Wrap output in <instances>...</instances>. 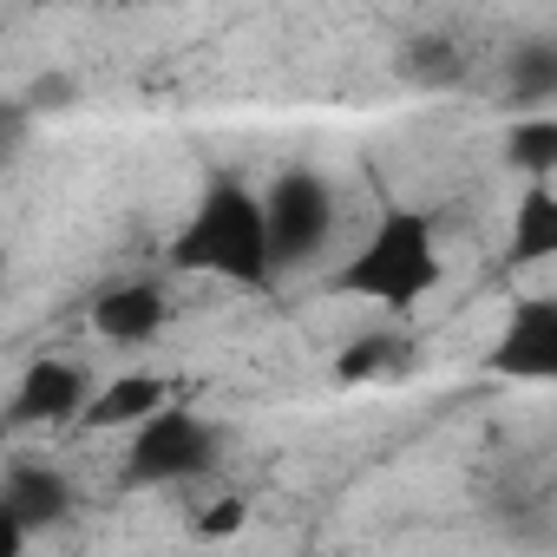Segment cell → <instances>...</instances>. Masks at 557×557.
I'll return each instance as SVG.
<instances>
[{"instance_id": "obj_5", "label": "cell", "mask_w": 557, "mask_h": 557, "mask_svg": "<svg viewBox=\"0 0 557 557\" xmlns=\"http://www.w3.org/2000/svg\"><path fill=\"white\" fill-rule=\"evenodd\" d=\"M485 368L505 381H557V302L550 296L518 302L498 348L485 355Z\"/></svg>"}, {"instance_id": "obj_18", "label": "cell", "mask_w": 557, "mask_h": 557, "mask_svg": "<svg viewBox=\"0 0 557 557\" xmlns=\"http://www.w3.org/2000/svg\"><path fill=\"white\" fill-rule=\"evenodd\" d=\"M21 550H27V531L14 524V511H8V505H0V557H21Z\"/></svg>"}, {"instance_id": "obj_1", "label": "cell", "mask_w": 557, "mask_h": 557, "mask_svg": "<svg viewBox=\"0 0 557 557\" xmlns=\"http://www.w3.org/2000/svg\"><path fill=\"white\" fill-rule=\"evenodd\" d=\"M171 269L184 275H216V283H236V289H269L275 269H269V243H262V197L216 171L203 184V197L190 203L184 230L171 236Z\"/></svg>"}, {"instance_id": "obj_4", "label": "cell", "mask_w": 557, "mask_h": 557, "mask_svg": "<svg viewBox=\"0 0 557 557\" xmlns=\"http://www.w3.org/2000/svg\"><path fill=\"white\" fill-rule=\"evenodd\" d=\"M210 459H216V426L190 407H158L145 426H132L125 485H184L203 479Z\"/></svg>"}, {"instance_id": "obj_10", "label": "cell", "mask_w": 557, "mask_h": 557, "mask_svg": "<svg viewBox=\"0 0 557 557\" xmlns=\"http://www.w3.org/2000/svg\"><path fill=\"white\" fill-rule=\"evenodd\" d=\"M511 262H544L557 256V184H524L511 210Z\"/></svg>"}, {"instance_id": "obj_9", "label": "cell", "mask_w": 557, "mask_h": 557, "mask_svg": "<svg viewBox=\"0 0 557 557\" xmlns=\"http://www.w3.org/2000/svg\"><path fill=\"white\" fill-rule=\"evenodd\" d=\"M158 407H171L158 374H119V381H106L99 394H86L79 413H86L92 433H119V426H145Z\"/></svg>"}, {"instance_id": "obj_19", "label": "cell", "mask_w": 557, "mask_h": 557, "mask_svg": "<svg viewBox=\"0 0 557 557\" xmlns=\"http://www.w3.org/2000/svg\"><path fill=\"white\" fill-rule=\"evenodd\" d=\"M0 269H8V243H0Z\"/></svg>"}, {"instance_id": "obj_12", "label": "cell", "mask_w": 557, "mask_h": 557, "mask_svg": "<svg viewBox=\"0 0 557 557\" xmlns=\"http://www.w3.org/2000/svg\"><path fill=\"white\" fill-rule=\"evenodd\" d=\"M505 164L524 177V184H550L557 171V119L550 112H531L505 132Z\"/></svg>"}, {"instance_id": "obj_2", "label": "cell", "mask_w": 557, "mask_h": 557, "mask_svg": "<svg viewBox=\"0 0 557 557\" xmlns=\"http://www.w3.org/2000/svg\"><path fill=\"white\" fill-rule=\"evenodd\" d=\"M433 289H440V236H433L426 210H381L368 243L329 275V296L381 302V309H400V315Z\"/></svg>"}, {"instance_id": "obj_13", "label": "cell", "mask_w": 557, "mask_h": 557, "mask_svg": "<svg viewBox=\"0 0 557 557\" xmlns=\"http://www.w3.org/2000/svg\"><path fill=\"white\" fill-rule=\"evenodd\" d=\"M511 99L518 106H550L557 99V47L550 40H531L511 53Z\"/></svg>"}, {"instance_id": "obj_6", "label": "cell", "mask_w": 557, "mask_h": 557, "mask_svg": "<svg viewBox=\"0 0 557 557\" xmlns=\"http://www.w3.org/2000/svg\"><path fill=\"white\" fill-rule=\"evenodd\" d=\"M86 407V368L79 361H60V355H47V361H34L27 374H21V387H14V400H8V426H60V420H73Z\"/></svg>"}, {"instance_id": "obj_7", "label": "cell", "mask_w": 557, "mask_h": 557, "mask_svg": "<svg viewBox=\"0 0 557 557\" xmlns=\"http://www.w3.org/2000/svg\"><path fill=\"white\" fill-rule=\"evenodd\" d=\"M164 322H171V296L158 283H119L92 302V335L112 348H145L164 335Z\"/></svg>"}, {"instance_id": "obj_11", "label": "cell", "mask_w": 557, "mask_h": 557, "mask_svg": "<svg viewBox=\"0 0 557 557\" xmlns=\"http://www.w3.org/2000/svg\"><path fill=\"white\" fill-rule=\"evenodd\" d=\"M407 368H413V342L394 335V329H374V335H361V342H348V348L335 355V381H342V387L387 381V374H407Z\"/></svg>"}, {"instance_id": "obj_15", "label": "cell", "mask_w": 557, "mask_h": 557, "mask_svg": "<svg viewBox=\"0 0 557 557\" xmlns=\"http://www.w3.org/2000/svg\"><path fill=\"white\" fill-rule=\"evenodd\" d=\"M73 106H79V79L73 73H40L21 92V112L27 119H53V112H73Z\"/></svg>"}, {"instance_id": "obj_17", "label": "cell", "mask_w": 557, "mask_h": 557, "mask_svg": "<svg viewBox=\"0 0 557 557\" xmlns=\"http://www.w3.org/2000/svg\"><path fill=\"white\" fill-rule=\"evenodd\" d=\"M27 132H34V119L21 112V99H0V171H8V164L21 158V145H27Z\"/></svg>"}, {"instance_id": "obj_3", "label": "cell", "mask_w": 557, "mask_h": 557, "mask_svg": "<svg viewBox=\"0 0 557 557\" xmlns=\"http://www.w3.org/2000/svg\"><path fill=\"white\" fill-rule=\"evenodd\" d=\"M262 197V243H269V269H296L309 262L329 236H335V190L322 171L309 164H289V171H275Z\"/></svg>"}, {"instance_id": "obj_8", "label": "cell", "mask_w": 557, "mask_h": 557, "mask_svg": "<svg viewBox=\"0 0 557 557\" xmlns=\"http://www.w3.org/2000/svg\"><path fill=\"white\" fill-rule=\"evenodd\" d=\"M0 505H8L14 524L34 537V531L60 524V518L73 511V485H66V472H53V466H40V459H14V466H8V485H0Z\"/></svg>"}, {"instance_id": "obj_16", "label": "cell", "mask_w": 557, "mask_h": 557, "mask_svg": "<svg viewBox=\"0 0 557 557\" xmlns=\"http://www.w3.org/2000/svg\"><path fill=\"white\" fill-rule=\"evenodd\" d=\"M243 524H249V505H243L236 492H223L216 505H203V511H197V524H190V531H197L203 544H223V537H236Z\"/></svg>"}, {"instance_id": "obj_14", "label": "cell", "mask_w": 557, "mask_h": 557, "mask_svg": "<svg viewBox=\"0 0 557 557\" xmlns=\"http://www.w3.org/2000/svg\"><path fill=\"white\" fill-rule=\"evenodd\" d=\"M400 73L420 79V86H453V79H466V53H459L446 34H426V40H413V47L400 53Z\"/></svg>"}]
</instances>
